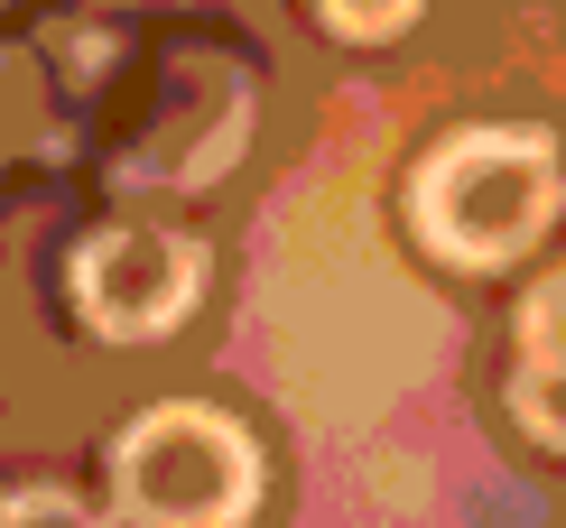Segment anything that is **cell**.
<instances>
[{"label":"cell","mask_w":566,"mask_h":528,"mask_svg":"<svg viewBox=\"0 0 566 528\" xmlns=\"http://www.w3.org/2000/svg\"><path fill=\"white\" fill-rule=\"evenodd\" d=\"M511 418H521L538 445L566 454V362H530L521 352V371H511Z\"/></svg>","instance_id":"obj_6"},{"label":"cell","mask_w":566,"mask_h":528,"mask_svg":"<svg viewBox=\"0 0 566 528\" xmlns=\"http://www.w3.org/2000/svg\"><path fill=\"white\" fill-rule=\"evenodd\" d=\"M112 510L130 528H242L261 510V445L223 408L168 399L112 436Z\"/></svg>","instance_id":"obj_2"},{"label":"cell","mask_w":566,"mask_h":528,"mask_svg":"<svg viewBox=\"0 0 566 528\" xmlns=\"http://www.w3.org/2000/svg\"><path fill=\"white\" fill-rule=\"evenodd\" d=\"M251 139V75L232 56H186L168 65V103L149 112V130L130 139V158L112 167V186L139 196H196L214 186Z\"/></svg>","instance_id":"obj_4"},{"label":"cell","mask_w":566,"mask_h":528,"mask_svg":"<svg viewBox=\"0 0 566 528\" xmlns=\"http://www.w3.org/2000/svg\"><path fill=\"white\" fill-rule=\"evenodd\" d=\"M56 103L65 93H56V75H46L38 46H0V167L65 149V112Z\"/></svg>","instance_id":"obj_5"},{"label":"cell","mask_w":566,"mask_h":528,"mask_svg":"<svg viewBox=\"0 0 566 528\" xmlns=\"http://www.w3.org/2000/svg\"><path fill=\"white\" fill-rule=\"evenodd\" d=\"M418 10H428V0H316V19H325L335 38H353V46H381V38H399Z\"/></svg>","instance_id":"obj_8"},{"label":"cell","mask_w":566,"mask_h":528,"mask_svg":"<svg viewBox=\"0 0 566 528\" xmlns=\"http://www.w3.org/2000/svg\"><path fill=\"white\" fill-rule=\"evenodd\" d=\"M557 204H566V158L530 122H474L437 139V158L409 186L418 242L455 270H511L521 251L548 242Z\"/></svg>","instance_id":"obj_1"},{"label":"cell","mask_w":566,"mask_h":528,"mask_svg":"<svg viewBox=\"0 0 566 528\" xmlns=\"http://www.w3.org/2000/svg\"><path fill=\"white\" fill-rule=\"evenodd\" d=\"M205 297V251L168 223H103L75 251V316L103 344H158Z\"/></svg>","instance_id":"obj_3"},{"label":"cell","mask_w":566,"mask_h":528,"mask_svg":"<svg viewBox=\"0 0 566 528\" xmlns=\"http://www.w3.org/2000/svg\"><path fill=\"white\" fill-rule=\"evenodd\" d=\"M521 352L530 362H566V270H548L521 297Z\"/></svg>","instance_id":"obj_9"},{"label":"cell","mask_w":566,"mask_h":528,"mask_svg":"<svg viewBox=\"0 0 566 528\" xmlns=\"http://www.w3.org/2000/svg\"><path fill=\"white\" fill-rule=\"evenodd\" d=\"M0 528H112V519L65 483H19V492H0Z\"/></svg>","instance_id":"obj_7"}]
</instances>
